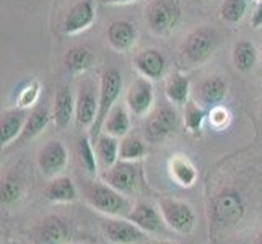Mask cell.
<instances>
[{
  "mask_svg": "<svg viewBox=\"0 0 262 244\" xmlns=\"http://www.w3.org/2000/svg\"><path fill=\"white\" fill-rule=\"evenodd\" d=\"M212 220L216 227L228 228L243 220L246 213V202L234 189H225L213 197L210 205Z\"/></svg>",
  "mask_w": 262,
  "mask_h": 244,
  "instance_id": "cell-3",
  "label": "cell"
},
{
  "mask_svg": "<svg viewBox=\"0 0 262 244\" xmlns=\"http://www.w3.org/2000/svg\"><path fill=\"white\" fill-rule=\"evenodd\" d=\"M230 122V113L227 107L223 106H215L210 109V124L216 129L225 127Z\"/></svg>",
  "mask_w": 262,
  "mask_h": 244,
  "instance_id": "cell-35",
  "label": "cell"
},
{
  "mask_svg": "<svg viewBox=\"0 0 262 244\" xmlns=\"http://www.w3.org/2000/svg\"><path fill=\"white\" fill-rule=\"evenodd\" d=\"M28 116L30 111L20 106L2 113V119H0V142H2V147H7L18 140Z\"/></svg>",
  "mask_w": 262,
  "mask_h": 244,
  "instance_id": "cell-18",
  "label": "cell"
},
{
  "mask_svg": "<svg viewBox=\"0 0 262 244\" xmlns=\"http://www.w3.org/2000/svg\"><path fill=\"white\" fill-rule=\"evenodd\" d=\"M148 153L147 145L143 143V140H140L135 135H125V137L121 139L119 143V158L124 161H137L142 160Z\"/></svg>",
  "mask_w": 262,
  "mask_h": 244,
  "instance_id": "cell-30",
  "label": "cell"
},
{
  "mask_svg": "<svg viewBox=\"0 0 262 244\" xmlns=\"http://www.w3.org/2000/svg\"><path fill=\"white\" fill-rule=\"evenodd\" d=\"M134 65L142 77L155 81L163 78L166 72V59L158 49H143L134 57Z\"/></svg>",
  "mask_w": 262,
  "mask_h": 244,
  "instance_id": "cell-20",
  "label": "cell"
},
{
  "mask_svg": "<svg viewBox=\"0 0 262 244\" xmlns=\"http://www.w3.org/2000/svg\"><path fill=\"white\" fill-rule=\"evenodd\" d=\"M95 54L93 51L86 46H74L70 48L64 57V64L69 74L72 75H80L93 65Z\"/></svg>",
  "mask_w": 262,
  "mask_h": 244,
  "instance_id": "cell-25",
  "label": "cell"
},
{
  "mask_svg": "<svg viewBox=\"0 0 262 244\" xmlns=\"http://www.w3.org/2000/svg\"><path fill=\"white\" fill-rule=\"evenodd\" d=\"M75 119V95L69 85L57 88L52 106V121L59 130H66Z\"/></svg>",
  "mask_w": 262,
  "mask_h": 244,
  "instance_id": "cell-16",
  "label": "cell"
},
{
  "mask_svg": "<svg viewBox=\"0 0 262 244\" xmlns=\"http://www.w3.org/2000/svg\"><path fill=\"white\" fill-rule=\"evenodd\" d=\"M85 201L93 207L95 210L101 212L107 216H127L132 207L124 194L116 191L110 184L103 183H90L85 187Z\"/></svg>",
  "mask_w": 262,
  "mask_h": 244,
  "instance_id": "cell-1",
  "label": "cell"
},
{
  "mask_svg": "<svg viewBox=\"0 0 262 244\" xmlns=\"http://www.w3.org/2000/svg\"><path fill=\"white\" fill-rule=\"evenodd\" d=\"M260 57H262V49H260Z\"/></svg>",
  "mask_w": 262,
  "mask_h": 244,
  "instance_id": "cell-41",
  "label": "cell"
},
{
  "mask_svg": "<svg viewBox=\"0 0 262 244\" xmlns=\"http://www.w3.org/2000/svg\"><path fill=\"white\" fill-rule=\"evenodd\" d=\"M147 244H176V242H171V241H150Z\"/></svg>",
  "mask_w": 262,
  "mask_h": 244,
  "instance_id": "cell-38",
  "label": "cell"
},
{
  "mask_svg": "<svg viewBox=\"0 0 262 244\" xmlns=\"http://www.w3.org/2000/svg\"><path fill=\"white\" fill-rule=\"evenodd\" d=\"M256 2H262V0H256Z\"/></svg>",
  "mask_w": 262,
  "mask_h": 244,
  "instance_id": "cell-40",
  "label": "cell"
},
{
  "mask_svg": "<svg viewBox=\"0 0 262 244\" xmlns=\"http://www.w3.org/2000/svg\"><path fill=\"white\" fill-rule=\"evenodd\" d=\"M38 168L48 178H56L66 169L69 163V151L60 140H49L38 151Z\"/></svg>",
  "mask_w": 262,
  "mask_h": 244,
  "instance_id": "cell-12",
  "label": "cell"
},
{
  "mask_svg": "<svg viewBox=\"0 0 262 244\" xmlns=\"http://www.w3.org/2000/svg\"><path fill=\"white\" fill-rule=\"evenodd\" d=\"M169 173L171 178L176 181V184L183 187H191L197 179V169L191 163V160L178 155L169 161Z\"/></svg>",
  "mask_w": 262,
  "mask_h": 244,
  "instance_id": "cell-28",
  "label": "cell"
},
{
  "mask_svg": "<svg viewBox=\"0 0 262 244\" xmlns=\"http://www.w3.org/2000/svg\"><path fill=\"white\" fill-rule=\"evenodd\" d=\"M181 15L179 0H151L145 10V21L151 33L168 36L178 28Z\"/></svg>",
  "mask_w": 262,
  "mask_h": 244,
  "instance_id": "cell-4",
  "label": "cell"
},
{
  "mask_svg": "<svg viewBox=\"0 0 262 244\" xmlns=\"http://www.w3.org/2000/svg\"><path fill=\"white\" fill-rule=\"evenodd\" d=\"M39 95H41V85H39V81L38 80H31L30 83L21 90L20 95H18L16 106L25 107V109H30L31 106H34L36 103H38Z\"/></svg>",
  "mask_w": 262,
  "mask_h": 244,
  "instance_id": "cell-34",
  "label": "cell"
},
{
  "mask_svg": "<svg viewBox=\"0 0 262 244\" xmlns=\"http://www.w3.org/2000/svg\"><path fill=\"white\" fill-rule=\"evenodd\" d=\"M246 10L248 0H223L220 7V18L228 25H236L245 18Z\"/></svg>",
  "mask_w": 262,
  "mask_h": 244,
  "instance_id": "cell-31",
  "label": "cell"
},
{
  "mask_svg": "<svg viewBox=\"0 0 262 244\" xmlns=\"http://www.w3.org/2000/svg\"><path fill=\"white\" fill-rule=\"evenodd\" d=\"M98 103H99V85L95 81L85 78L78 85L75 95V121L78 127H93L98 116Z\"/></svg>",
  "mask_w": 262,
  "mask_h": 244,
  "instance_id": "cell-8",
  "label": "cell"
},
{
  "mask_svg": "<svg viewBox=\"0 0 262 244\" xmlns=\"http://www.w3.org/2000/svg\"><path fill=\"white\" fill-rule=\"evenodd\" d=\"M228 93V83L223 77L212 75L202 80L194 90V99L204 107H215L220 106Z\"/></svg>",
  "mask_w": 262,
  "mask_h": 244,
  "instance_id": "cell-15",
  "label": "cell"
},
{
  "mask_svg": "<svg viewBox=\"0 0 262 244\" xmlns=\"http://www.w3.org/2000/svg\"><path fill=\"white\" fill-rule=\"evenodd\" d=\"M158 209L168 227L181 234H189L195 227V213L191 205L173 197H161Z\"/></svg>",
  "mask_w": 262,
  "mask_h": 244,
  "instance_id": "cell-6",
  "label": "cell"
},
{
  "mask_svg": "<svg viewBox=\"0 0 262 244\" xmlns=\"http://www.w3.org/2000/svg\"><path fill=\"white\" fill-rule=\"evenodd\" d=\"M251 28L254 30L262 28V2H257L256 8L251 13Z\"/></svg>",
  "mask_w": 262,
  "mask_h": 244,
  "instance_id": "cell-36",
  "label": "cell"
},
{
  "mask_svg": "<svg viewBox=\"0 0 262 244\" xmlns=\"http://www.w3.org/2000/svg\"><path fill=\"white\" fill-rule=\"evenodd\" d=\"M219 46V33L209 26H199L186 36L183 56L192 65H201L209 60Z\"/></svg>",
  "mask_w": 262,
  "mask_h": 244,
  "instance_id": "cell-5",
  "label": "cell"
},
{
  "mask_svg": "<svg viewBox=\"0 0 262 244\" xmlns=\"http://www.w3.org/2000/svg\"><path fill=\"white\" fill-rule=\"evenodd\" d=\"M125 218L135 223L145 233H160L163 230V223H165L160 209H157L155 205H151L150 202H145V201H140L135 204Z\"/></svg>",
  "mask_w": 262,
  "mask_h": 244,
  "instance_id": "cell-17",
  "label": "cell"
},
{
  "mask_svg": "<svg viewBox=\"0 0 262 244\" xmlns=\"http://www.w3.org/2000/svg\"><path fill=\"white\" fill-rule=\"evenodd\" d=\"M44 195L51 202L64 204V202H74L78 197V192L74 181L69 176H56L52 178V181L44 189Z\"/></svg>",
  "mask_w": 262,
  "mask_h": 244,
  "instance_id": "cell-23",
  "label": "cell"
},
{
  "mask_svg": "<svg viewBox=\"0 0 262 244\" xmlns=\"http://www.w3.org/2000/svg\"><path fill=\"white\" fill-rule=\"evenodd\" d=\"M70 238V223L59 215L44 216L30 233L31 244H69Z\"/></svg>",
  "mask_w": 262,
  "mask_h": 244,
  "instance_id": "cell-7",
  "label": "cell"
},
{
  "mask_svg": "<svg viewBox=\"0 0 262 244\" xmlns=\"http://www.w3.org/2000/svg\"><path fill=\"white\" fill-rule=\"evenodd\" d=\"M119 139L113 137V135L107 134H99V137L95 140V148H96V155L98 161L101 163V166L104 169L114 166L117 161H119Z\"/></svg>",
  "mask_w": 262,
  "mask_h": 244,
  "instance_id": "cell-27",
  "label": "cell"
},
{
  "mask_svg": "<svg viewBox=\"0 0 262 244\" xmlns=\"http://www.w3.org/2000/svg\"><path fill=\"white\" fill-rule=\"evenodd\" d=\"M106 39L116 52H127L137 41V28L129 20H114L106 28Z\"/></svg>",
  "mask_w": 262,
  "mask_h": 244,
  "instance_id": "cell-19",
  "label": "cell"
},
{
  "mask_svg": "<svg viewBox=\"0 0 262 244\" xmlns=\"http://www.w3.org/2000/svg\"><path fill=\"white\" fill-rule=\"evenodd\" d=\"M122 92V75L121 72L111 67L106 69L101 78H99V103H98V116L93 124L92 130H90V137H92L93 143L99 137V134L103 132V125L107 114L111 113L113 107L117 104V99Z\"/></svg>",
  "mask_w": 262,
  "mask_h": 244,
  "instance_id": "cell-2",
  "label": "cell"
},
{
  "mask_svg": "<svg viewBox=\"0 0 262 244\" xmlns=\"http://www.w3.org/2000/svg\"><path fill=\"white\" fill-rule=\"evenodd\" d=\"M178 124H179L178 113L171 106H165L148 117V121L145 124V137L151 143L161 142L171 132H174L178 129Z\"/></svg>",
  "mask_w": 262,
  "mask_h": 244,
  "instance_id": "cell-13",
  "label": "cell"
},
{
  "mask_svg": "<svg viewBox=\"0 0 262 244\" xmlns=\"http://www.w3.org/2000/svg\"><path fill=\"white\" fill-rule=\"evenodd\" d=\"M52 119V113L48 109L46 106H38L30 113L28 119H26V124L23 127V132L20 134V137L15 142L16 145H25L26 142H30L33 139L38 137L39 134H42V130L48 127L49 121Z\"/></svg>",
  "mask_w": 262,
  "mask_h": 244,
  "instance_id": "cell-21",
  "label": "cell"
},
{
  "mask_svg": "<svg viewBox=\"0 0 262 244\" xmlns=\"http://www.w3.org/2000/svg\"><path fill=\"white\" fill-rule=\"evenodd\" d=\"M103 181L124 195L134 194L139 186V166L135 161L119 160L114 166L104 169Z\"/></svg>",
  "mask_w": 262,
  "mask_h": 244,
  "instance_id": "cell-10",
  "label": "cell"
},
{
  "mask_svg": "<svg viewBox=\"0 0 262 244\" xmlns=\"http://www.w3.org/2000/svg\"><path fill=\"white\" fill-rule=\"evenodd\" d=\"M93 140L92 137H82L78 140V145H77V150H78V160H80V165L82 168L86 171L88 176H96L98 174V155H96V148H93Z\"/></svg>",
  "mask_w": 262,
  "mask_h": 244,
  "instance_id": "cell-29",
  "label": "cell"
},
{
  "mask_svg": "<svg viewBox=\"0 0 262 244\" xmlns=\"http://www.w3.org/2000/svg\"><path fill=\"white\" fill-rule=\"evenodd\" d=\"M256 244H262V230H260V233L257 234V239H256Z\"/></svg>",
  "mask_w": 262,
  "mask_h": 244,
  "instance_id": "cell-39",
  "label": "cell"
},
{
  "mask_svg": "<svg viewBox=\"0 0 262 244\" xmlns=\"http://www.w3.org/2000/svg\"><path fill=\"white\" fill-rule=\"evenodd\" d=\"M101 230L106 239L114 244H137L147 239V233L137 225L121 216H107L101 221Z\"/></svg>",
  "mask_w": 262,
  "mask_h": 244,
  "instance_id": "cell-9",
  "label": "cell"
},
{
  "mask_svg": "<svg viewBox=\"0 0 262 244\" xmlns=\"http://www.w3.org/2000/svg\"><path fill=\"white\" fill-rule=\"evenodd\" d=\"M231 59H233V65L241 74H249V72L256 67L257 62V49L251 41H238L233 46L231 51Z\"/></svg>",
  "mask_w": 262,
  "mask_h": 244,
  "instance_id": "cell-26",
  "label": "cell"
},
{
  "mask_svg": "<svg viewBox=\"0 0 262 244\" xmlns=\"http://www.w3.org/2000/svg\"><path fill=\"white\" fill-rule=\"evenodd\" d=\"M0 195H2L4 204H13L21 197V183L20 179L15 176H7L2 181V187H0Z\"/></svg>",
  "mask_w": 262,
  "mask_h": 244,
  "instance_id": "cell-33",
  "label": "cell"
},
{
  "mask_svg": "<svg viewBox=\"0 0 262 244\" xmlns=\"http://www.w3.org/2000/svg\"><path fill=\"white\" fill-rule=\"evenodd\" d=\"M103 2L107 5H127L132 2H137V0H103Z\"/></svg>",
  "mask_w": 262,
  "mask_h": 244,
  "instance_id": "cell-37",
  "label": "cell"
},
{
  "mask_svg": "<svg viewBox=\"0 0 262 244\" xmlns=\"http://www.w3.org/2000/svg\"><path fill=\"white\" fill-rule=\"evenodd\" d=\"M130 125H132L130 117H129L127 109H125V106L116 104L106 117L104 125H103V132L107 135H113L116 139H122L125 135H129Z\"/></svg>",
  "mask_w": 262,
  "mask_h": 244,
  "instance_id": "cell-24",
  "label": "cell"
},
{
  "mask_svg": "<svg viewBox=\"0 0 262 244\" xmlns=\"http://www.w3.org/2000/svg\"><path fill=\"white\" fill-rule=\"evenodd\" d=\"M184 125L189 132H199L202 129V124L205 121V111H204V106L199 104L195 99H189V101L184 104Z\"/></svg>",
  "mask_w": 262,
  "mask_h": 244,
  "instance_id": "cell-32",
  "label": "cell"
},
{
  "mask_svg": "<svg viewBox=\"0 0 262 244\" xmlns=\"http://www.w3.org/2000/svg\"><path fill=\"white\" fill-rule=\"evenodd\" d=\"M96 20V7L93 0H78L74 4L66 15L64 20V33L66 34H78L88 30Z\"/></svg>",
  "mask_w": 262,
  "mask_h": 244,
  "instance_id": "cell-14",
  "label": "cell"
},
{
  "mask_svg": "<svg viewBox=\"0 0 262 244\" xmlns=\"http://www.w3.org/2000/svg\"><path fill=\"white\" fill-rule=\"evenodd\" d=\"M155 103V92H153L151 80L145 77H137L130 81V85L125 93V106L130 114L143 117L150 113Z\"/></svg>",
  "mask_w": 262,
  "mask_h": 244,
  "instance_id": "cell-11",
  "label": "cell"
},
{
  "mask_svg": "<svg viewBox=\"0 0 262 244\" xmlns=\"http://www.w3.org/2000/svg\"><path fill=\"white\" fill-rule=\"evenodd\" d=\"M191 80L183 72H173L169 75L165 86V93L171 104L184 106L191 99Z\"/></svg>",
  "mask_w": 262,
  "mask_h": 244,
  "instance_id": "cell-22",
  "label": "cell"
}]
</instances>
